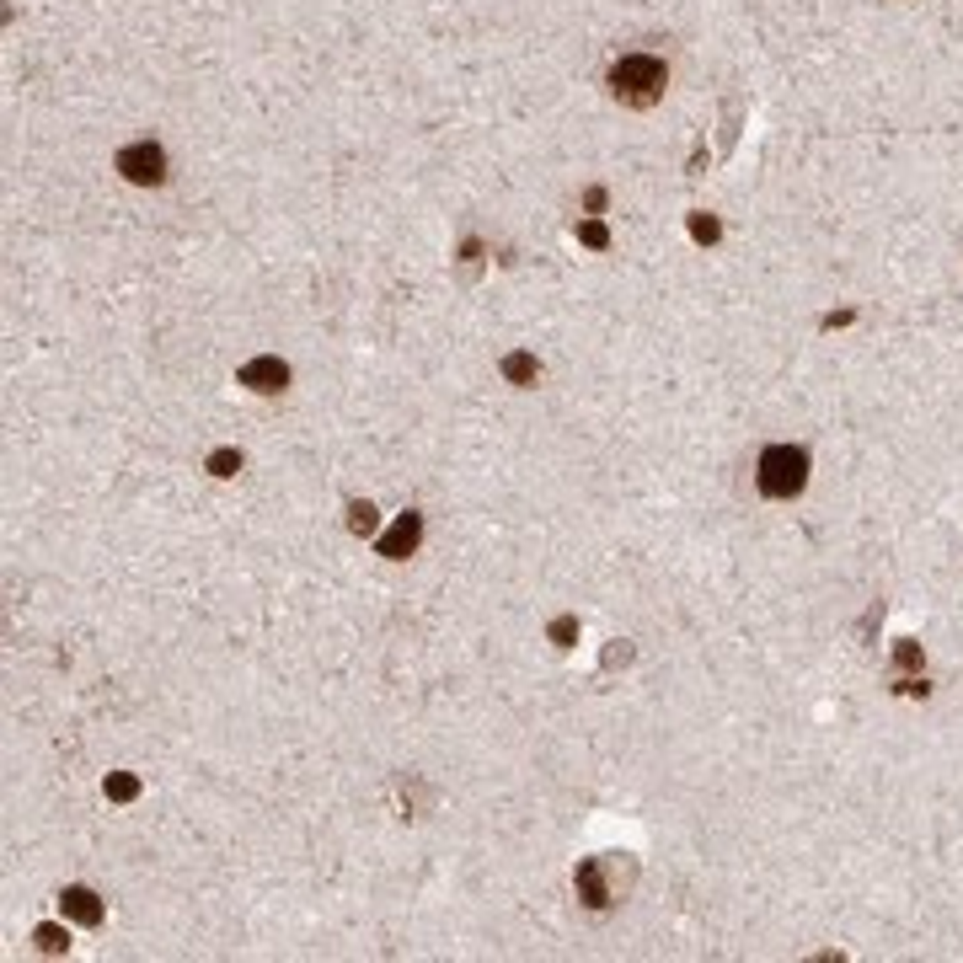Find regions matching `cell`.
<instances>
[{"label": "cell", "mask_w": 963, "mask_h": 963, "mask_svg": "<svg viewBox=\"0 0 963 963\" xmlns=\"http://www.w3.org/2000/svg\"><path fill=\"white\" fill-rule=\"evenodd\" d=\"M664 86H669V70H664V59H653V54H627V59L610 64V91H616L627 107H653V102L664 96Z\"/></svg>", "instance_id": "obj_1"}, {"label": "cell", "mask_w": 963, "mask_h": 963, "mask_svg": "<svg viewBox=\"0 0 963 963\" xmlns=\"http://www.w3.org/2000/svg\"><path fill=\"white\" fill-rule=\"evenodd\" d=\"M755 482H760L766 498H798L803 482H809V450H798V444H771V450L760 455Z\"/></svg>", "instance_id": "obj_2"}, {"label": "cell", "mask_w": 963, "mask_h": 963, "mask_svg": "<svg viewBox=\"0 0 963 963\" xmlns=\"http://www.w3.org/2000/svg\"><path fill=\"white\" fill-rule=\"evenodd\" d=\"M118 171L134 182V187H161L166 182V150L150 145V139H134L118 150Z\"/></svg>", "instance_id": "obj_3"}, {"label": "cell", "mask_w": 963, "mask_h": 963, "mask_svg": "<svg viewBox=\"0 0 963 963\" xmlns=\"http://www.w3.org/2000/svg\"><path fill=\"white\" fill-rule=\"evenodd\" d=\"M241 386H246V391H257V396H273V391H284V386H289V364H284V359H273V353L246 359V364H241Z\"/></svg>", "instance_id": "obj_4"}, {"label": "cell", "mask_w": 963, "mask_h": 963, "mask_svg": "<svg viewBox=\"0 0 963 963\" xmlns=\"http://www.w3.org/2000/svg\"><path fill=\"white\" fill-rule=\"evenodd\" d=\"M573 884H578V900H584L589 910H605V905H610V889H605V857H589V862H578Z\"/></svg>", "instance_id": "obj_5"}, {"label": "cell", "mask_w": 963, "mask_h": 963, "mask_svg": "<svg viewBox=\"0 0 963 963\" xmlns=\"http://www.w3.org/2000/svg\"><path fill=\"white\" fill-rule=\"evenodd\" d=\"M418 535H423V519H418V514H402V519L380 535V557H407V552L418 546Z\"/></svg>", "instance_id": "obj_6"}, {"label": "cell", "mask_w": 963, "mask_h": 963, "mask_svg": "<svg viewBox=\"0 0 963 963\" xmlns=\"http://www.w3.org/2000/svg\"><path fill=\"white\" fill-rule=\"evenodd\" d=\"M59 910H64L70 921H80V926H96V921H102V905H96V894H91V889H80V884L59 894Z\"/></svg>", "instance_id": "obj_7"}, {"label": "cell", "mask_w": 963, "mask_h": 963, "mask_svg": "<svg viewBox=\"0 0 963 963\" xmlns=\"http://www.w3.org/2000/svg\"><path fill=\"white\" fill-rule=\"evenodd\" d=\"M503 375H509L514 386H535V375H541V364H535L530 353H509V359H503Z\"/></svg>", "instance_id": "obj_8"}, {"label": "cell", "mask_w": 963, "mask_h": 963, "mask_svg": "<svg viewBox=\"0 0 963 963\" xmlns=\"http://www.w3.org/2000/svg\"><path fill=\"white\" fill-rule=\"evenodd\" d=\"M375 525H380V519H375L369 503H348V530H353V535H375Z\"/></svg>", "instance_id": "obj_9"}, {"label": "cell", "mask_w": 963, "mask_h": 963, "mask_svg": "<svg viewBox=\"0 0 963 963\" xmlns=\"http://www.w3.org/2000/svg\"><path fill=\"white\" fill-rule=\"evenodd\" d=\"M32 942H37V953H64V948H70V937H64L59 926H37Z\"/></svg>", "instance_id": "obj_10"}, {"label": "cell", "mask_w": 963, "mask_h": 963, "mask_svg": "<svg viewBox=\"0 0 963 963\" xmlns=\"http://www.w3.org/2000/svg\"><path fill=\"white\" fill-rule=\"evenodd\" d=\"M578 241L594 246V252H605V246H610V230H605L600 220H584V225H578Z\"/></svg>", "instance_id": "obj_11"}, {"label": "cell", "mask_w": 963, "mask_h": 963, "mask_svg": "<svg viewBox=\"0 0 963 963\" xmlns=\"http://www.w3.org/2000/svg\"><path fill=\"white\" fill-rule=\"evenodd\" d=\"M209 471H214V477H236V471H241V455H236V450H214V455H209Z\"/></svg>", "instance_id": "obj_12"}, {"label": "cell", "mask_w": 963, "mask_h": 963, "mask_svg": "<svg viewBox=\"0 0 963 963\" xmlns=\"http://www.w3.org/2000/svg\"><path fill=\"white\" fill-rule=\"evenodd\" d=\"M691 236H696V241H707V246H712V241H718V236H723V230H718V220H712V214H691Z\"/></svg>", "instance_id": "obj_13"}, {"label": "cell", "mask_w": 963, "mask_h": 963, "mask_svg": "<svg viewBox=\"0 0 963 963\" xmlns=\"http://www.w3.org/2000/svg\"><path fill=\"white\" fill-rule=\"evenodd\" d=\"M573 637H578V621H573V616H557V621H552V643H557V648H573Z\"/></svg>", "instance_id": "obj_14"}, {"label": "cell", "mask_w": 963, "mask_h": 963, "mask_svg": "<svg viewBox=\"0 0 963 963\" xmlns=\"http://www.w3.org/2000/svg\"><path fill=\"white\" fill-rule=\"evenodd\" d=\"M134 793H139V782H134V776H107V798H112V803H129Z\"/></svg>", "instance_id": "obj_15"}, {"label": "cell", "mask_w": 963, "mask_h": 963, "mask_svg": "<svg viewBox=\"0 0 963 963\" xmlns=\"http://www.w3.org/2000/svg\"><path fill=\"white\" fill-rule=\"evenodd\" d=\"M894 659H900V669H916V664H921V648H916V643H900Z\"/></svg>", "instance_id": "obj_16"}]
</instances>
